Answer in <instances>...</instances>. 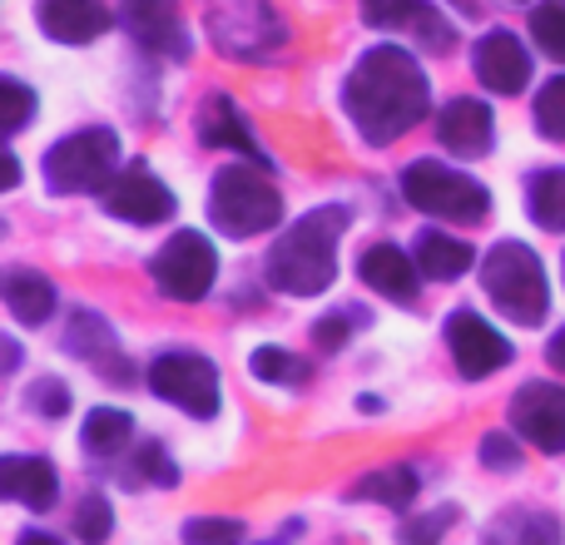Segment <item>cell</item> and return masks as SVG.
Segmentation results:
<instances>
[{"mask_svg": "<svg viewBox=\"0 0 565 545\" xmlns=\"http://www.w3.org/2000/svg\"><path fill=\"white\" fill-rule=\"evenodd\" d=\"M342 109L358 125V135L382 149L427 119L431 109L427 75L402 45H372L348 75V85H342Z\"/></svg>", "mask_w": 565, "mask_h": 545, "instance_id": "obj_1", "label": "cell"}, {"mask_svg": "<svg viewBox=\"0 0 565 545\" xmlns=\"http://www.w3.org/2000/svg\"><path fill=\"white\" fill-rule=\"evenodd\" d=\"M348 228V209L322 204L302 214L278 244L268 248V282L288 298H318L338 278V238Z\"/></svg>", "mask_w": 565, "mask_h": 545, "instance_id": "obj_2", "label": "cell"}, {"mask_svg": "<svg viewBox=\"0 0 565 545\" xmlns=\"http://www.w3.org/2000/svg\"><path fill=\"white\" fill-rule=\"evenodd\" d=\"M481 288L497 302L501 318L521 322V328L546 322V308H551L546 268H541V258L531 254L526 244H516V238H501V244L481 258Z\"/></svg>", "mask_w": 565, "mask_h": 545, "instance_id": "obj_3", "label": "cell"}, {"mask_svg": "<svg viewBox=\"0 0 565 545\" xmlns=\"http://www.w3.org/2000/svg\"><path fill=\"white\" fill-rule=\"evenodd\" d=\"M209 218L228 238H254L278 228L282 199L258 164H224L209 184Z\"/></svg>", "mask_w": 565, "mask_h": 545, "instance_id": "obj_4", "label": "cell"}, {"mask_svg": "<svg viewBox=\"0 0 565 545\" xmlns=\"http://www.w3.org/2000/svg\"><path fill=\"white\" fill-rule=\"evenodd\" d=\"M50 194H95L119 174V135L115 129H75L40 159Z\"/></svg>", "mask_w": 565, "mask_h": 545, "instance_id": "obj_5", "label": "cell"}, {"mask_svg": "<svg viewBox=\"0 0 565 545\" xmlns=\"http://www.w3.org/2000/svg\"><path fill=\"white\" fill-rule=\"evenodd\" d=\"M402 194H407L412 209L451 218V224H481V218L491 214V189L477 184L471 174H461V169L437 164V159H417V164H407V174H402Z\"/></svg>", "mask_w": 565, "mask_h": 545, "instance_id": "obj_6", "label": "cell"}, {"mask_svg": "<svg viewBox=\"0 0 565 545\" xmlns=\"http://www.w3.org/2000/svg\"><path fill=\"white\" fill-rule=\"evenodd\" d=\"M209 40L224 50L228 60H274L288 40V25L278 20V10L268 0H224V6L209 10Z\"/></svg>", "mask_w": 565, "mask_h": 545, "instance_id": "obj_7", "label": "cell"}, {"mask_svg": "<svg viewBox=\"0 0 565 545\" xmlns=\"http://www.w3.org/2000/svg\"><path fill=\"white\" fill-rule=\"evenodd\" d=\"M149 278H154V288L164 292V298L199 302V298H209V288H214V278H218V254L199 228H179V234L149 258Z\"/></svg>", "mask_w": 565, "mask_h": 545, "instance_id": "obj_8", "label": "cell"}, {"mask_svg": "<svg viewBox=\"0 0 565 545\" xmlns=\"http://www.w3.org/2000/svg\"><path fill=\"white\" fill-rule=\"evenodd\" d=\"M149 387L164 402H174L189 417H214L218 412V372L199 352H164L149 367Z\"/></svg>", "mask_w": 565, "mask_h": 545, "instance_id": "obj_9", "label": "cell"}, {"mask_svg": "<svg viewBox=\"0 0 565 545\" xmlns=\"http://www.w3.org/2000/svg\"><path fill=\"white\" fill-rule=\"evenodd\" d=\"M447 348L457 357V372L461 377H497L501 367L511 362V342L481 318L477 308H457L447 318Z\"/></svg>", "mask_w": 565, "mask_h": 545, "instance_id": "obj_10", "label": "cell"}, {"mask_svg": "<svg viewBox=\"0 0 565 545\" xmlns=\"http://www.w3.org/2000/svg\"><path fill=\"white\" fill-rule=\"evenodd\" d=\"M511 427H516V437L536 441L541 451L561 457L565 451V387H556V382H526L511 397Z\"/></svg>", "mask_w": 565, "mask_h": 545, "instance_id": "obj_11", "label": "cell"}, {"mask_svg": "<svg viewBox=\"0 0 565 545\" xmlns=\"http://www.w3.org/2000/svg\"><path fill=\"white\" fill-rule=\"evenodd\" d=\"M105 209L115 218H125V224H164V218H174V189L159 184L149 169H129V174H119L115 184L105 189Z\"/></svg>", "mask_w": 565, "mask_h": 545, "instance_id": "obj_12", "label": "cell"}, {"mask_svg": "<svg viewBox=\"0 0 565 545\" xmlns=\"http://www.w3.org/2000/svg\"><path fill=\"white\" fill-rule=\"evenodd\" d=\"M477 79L497 95H521L531 85V55L511 30H487L477 40Z\"/></svg>", "mask_w": 565, "mask_h": 545, "instance_id": "obj_13", "label": "cell"}, {"mask_svg": "<svg viewBox=\"0 0 565 545\" xmlns=\"http://www.w3.org/2000/svg\"><path fill=\"white\" fill-rule=\"evenodd\" d=\"M35 20L60 45H85L115 25V10H109V0H40Z\"/></svg>", "mask_w": 565, "mask_h": 545, "instance_id": "obj_14", "label": "cell"}, {"mask_svg": "<svg viewBox=\"0 0 565 545\" xmlns=\"http://www.w3.org/2000/svg\"><path fill=\"white\" fill-rule=\"evenodd\" d=\"M65 348L75 352L79 362H89L105 382H129L135 377V372L125 367V352H119L115 332H109V322L99 318V312H79L75 308V318H70V328H65Z\"/></svg>", "mask_w": 565, "mask_h": 545, "instance_id": "obj_15", "label": "cell"}, {"mask_svg": "<svg viewBox=\"0 0 565 545\" xmlns=\"http://www.w3.org/2000/svg\"><path fill=\"white\" fill-rule=\"evenodd\" d=\"M119 15H125L129 35L145 50H164V55H174V60L189 55V30H184V20L174 15L169 0H125Z\"/></svg>", "mask_w": 565, "mask_h": 545, "instance_id": "obj_16", "label": "cell"}, {"mask_svg": "<svg viewBox=\"0 0 565 545\" xmlns=\"http://www.w3.org/2000/svg\"><path fill=\"white\" fill-rule=\"evenodd\" d=\"M437 139L461 159L487 154L491 139H497V119L481 99H451V105L437 109Z\"/></svg>", "mask_w": 565, "mask_h": 545, "instance_id": "obj_17", "label": "cell"}, {"mask_svg": "<svg viewBox=\"0 0 565 545\" xmlns=\"http://www.w3.org/2000/svg\"><path fill=\"white\" fill-rule=\"evenodd\" d=\"M0 491L25 511H50L60 496V471L45 457H6L0 461Z\"/></svg>", "mask_w": 565, "mask_h": 545, "instance_id": "obj_18", "label": "cell"}, {"mask_svg": "<svg viewBox=\"0 0 565 545\" xmlns=\"http://www.w3.org/2000/svg\"><path fill=\"white\" fill-rule=\"evenodd\" d=\"M358 272H362V282H367L372 292H382V298H392V302L417 298V272L422 268L412 264L397 244H372L367 254L358 258Z\"/></svg>", "mask_w": 565, "mask_h": 545, "instance_id": "obj_19", "label": "cell"}, {"mask_svg": "<svg viewBox=\"0 0 565 545\" xmlns=\"http://www.w3.org/2000/svg\"><path fill=\"white\" fill-rule=\"evenodd\" d=\"M362 15L367 25H412L422 40H431V50L451 45V30L427 0H362Z\"/></svg>", "mask_w": 565, "mask_h": 545, "instance_id": "obj_20", "label": "cell"}, {"mask_svg": "<svg viewBox=\"0 0 565 545\" xmlns=\"http://www.w3.org/2000/svg\"><path fill=\"white\" fill-rule=\"evenodd\" d=\"M0 292H6V308L15 312V322H25V328H40L55 312V282L40 268H10Z\"/></svg>", "mask_w": 565, "mask_h": 545, "instance_id": "obj_21", "label": "cell"}, {"mask_svg": "<svg viewBox=\"0 0 565 545\" xmlns=\"http://www.w3.org/2000/svg\"><path fill=\"white\" fill-rule=\"evenodd\" d=\"M471 264H477V248L461 244V238L437 234V228H422L417 234V268L427 272V278H437V282L461 278Z\"/></svg>", "mask_w": 565, "mask_h": 545, "instance_id": "obj_22", "label": "cell"}, {"mask_svg": "<svg viewBox=\"0 0 565 545\" xmlns=\"http://www.w3.org/2000/svg\"><path fill=\"white\" fill-rule=\"evenodd\" d=\"M199 139L214 149H238V154H248L254 164H264V154H258L254 145H248V129H244V115L234 109V99H209L204 115H199Z\"/></svg>", "mask_w": 565, "mask_h": 545, "instance_id": "obj_23", "label": "cell"}, {"mask_svg": "<svg viewBox=\"0 0 565 545\" xmlns=\"http://www.w3.org/2000/svg\"><path fill=\"white\" fill-rule=\"evenodd\" d=\"M417 491H422V481L412 467H382V471H367V477L352 487V501H377V506H387V511H402L417 501Z\"/></svg>", "mask_w": 565, "mask_h": 545, "instance_id": "obj_24", "label": "cell"}, {"mask_svg": "<svg viewBox=\"0 0 565 545\" xmlns=\"http://www.w3.org/2000/svg\"><path fill=\"white\" fill-rule=\"evenodd\" d=\"M129 437H135V421H129V412L119 407H95L85 417V431H79V441H85L89 457H119V451L129 447Z\"/></svg>", "mask_w": 565, "mask_h": 545, "instance_id": "obj_25", "label": "cell"}, {"mask_svg": "<svg viewBox=\"0 0 565 545\" xmlns=\"http://www.w3.org/2000/svg\"><path fill=\"white\" fill-rule=\"evenodd\" d=\"M526 214L541 228L561 234L565 228V169H536L526 179Z\"/></svg>", "mask_w": 565, "mask_h": 545, "instance_id": "obj_26", "label": "cell"}, {"mask_svg": "<svg viewBox=\"0 0 565 545\" xmlns=\"http://www.w3.org/2000/svg\"><path fill=\"white\" fill-rule=\"evenodd\" d=\"M491 545H561V521L546 511H516V516H501Z\"/></svg>", "mask_w": 565, "mask_h": 545, "instance_id": "obj_27", "label": "cell"}, {"mask_svg": "<svg viewBox=\"0 0 565 545\" xmlns=\"http://www.w3.org/2000/svg\"><path fill=\"white\" fill-rule=\"evenodd\" d=\"M248 372H254L258 382H274V387H302L312 367L302 357H292L288 348H254V357H248Z\"/></svg>", "mask_w": 565, "mask_h": 545, "instance_id": "obj_28", "label": "cell"}, {"mask_svg": "<svg viewBox=\"0 0 565 545\" xmlns=\"http://www.w3.org/2000/svg\"><path fill=\"white\" fill-rule=\"evenodd\" d=\"M70 526H75L79 545H105L109 531H115V511H109L105 496H79L75 521H70Z\"/></svg>", "mask_w": 565, "mask_h": 545, "instance_id": "obj_29", "label": "cell"}, {"mask_svg": "<svg viewBox=\"0 0 565 545\" xmlns=\"http://www.w3.org/2000/svg\"><path fill=\"white\" fill-rule=\"evenodd\" d=\"M184 545H244V521L194 516V521H184Z\"/></svg>", "mask_w": 565, "mask_h": 545, "instance_id": "obj_30", "label": "cell"}, {"mask_svg": "<svg viewBox=\"0 0 565 545\" xmlns=\"http://www.w3.org/2000/svg\"><path fill=\"white\" fill-rule=\"evenodd\" d=\"M531 40L546 50L551 60H565V6H536L531 10Z\"/></svg>", "mask_w": 565, "mask_h": 545, "instance_id": "obj_31", "label": "cell"}, {"mask_svg": "<svg viewBox=\"0 0 565 545\" xmlns=\"http://www.w3.org/2000/svg\"><path fill=\"white\" fill-rule=\"evenodd\" d=\"M536 125H541V135H546V139H561V145H565V75H556V79H546V85H541Z\"/></svg>", "mask_w": 565, "mask_h": 545, "instance_id": "obj_32", "label": "cell"}, {"mask_svg": "<svg viewBox=\"0 0 565 545\" xmlns=\"http://www.w3.org/2000/svg\"><path fill=\"white\" fill-rule=\"evenodd\" d=\"M451 521H457V506L427 511V516H417V521H402L397 541H402V545H441V536L451 531Z\"/></svg>", "mask_w": 565, "mask_h": 545, "instance_id": "obj_33", "label": "cell"}, {"mask_svg": "<svg viewBox=\"0 0 565 545\" xmlns=\"http://www.w3.org/2000/svg\"><path fill=\"white\" fill-rule=\"evenodd\" d=\"M135 477L149 481V487H179V467L169 461V451L159 447V441H145V447L135 451Z\"/></svg>", "mask_w": 565, "mask_h": 545, "instance_id": "obj_34", "label": "cell"}, {"mask_svg": "<svg viewBox=\"0 0 565 545\" xmlns=\"http://www.w3.org/2000/svg\"><path fill=\"white\" fill-rule=\"evenodd\" d=\"M0 99H6V135H20V129L30 125V115H35V95H30V85H20V79H0Z\"/></svg>", "mask_w": 565, "mask_h": 545, "instance_id": "obj_35", "label": "cell"}, {"mask_svg": "<svg viewBox=\"0 0 565 545\" xmlns=\"http://www.w3.org/2000/svg\"><path fill=\"white\" fill-rule=\"evenodd\" d=\"M352 318L367 322V312H328V318L312 322V342H318V352H338L352 332Z\"/></svg>", "mask_w": 565, "mask_h": 545, "instance_id": "obj_36", "label": "cell"}, {"mask_svg": "<svg viewBox=\"0 0 565 545\" xmlns=\"http://www.w3.org/2000/svg\"><path fill=\"white\" fill-rule=\"evenodd\" d=\"M481 461H487L491 471H516L521 467L516 437H507V431H491V437H481Z\"/></svg>", "mask_w": 565, "mask_h": 545, "instance_id": "obj_37", "label": "cell"}, {"mask_svg": "<svg viewBox=\"0 0 565 545\" xmlns=\"http://www.w3.org/2000/svg\"><path fill=\"white\" fill-rule=\"evenodd\" d=\"M30 407L45 412V417H65L70 412V387L60 377H40L35 387H30Z\"/></svg>", "mask_w": 565, "mask_h": 545, "instance_id": "obj_38", "label": "cell"}, {"mask_svg": "<svg viewBox=\"0 0 565 545\" xmlns=\"http://www.w3.org/2000/svg\"><path fill=\"white\" fill-rule=\"evenodd\" d=\"M546 357H551V362H556V367L565 372V328L556 332V338H551V348H546Z\"/></svg>", "mask_w": 565, "mask_h": 545, "instance_id": "obj_39", "label": "cell"}, {"mask_svg": "<svg viewBox=\"0 0 565 545\" xmlns=\"http://www.w3.org/2000/svg\"><path fill=\"white\" fill-rule=\"evenodd\" d=\"M15 545H60L55 536H50V531H20V541Z\"/></svg>", "mask_w": 565, "mask_h": 545, "instance_id": "obj_40", "label": "cell"}, {"mask_svg": "<svg viewBox=\"0 0 565 545\" xmlns=\"http://www.w3.org/2000/svg\"><path fill=\"white\" fill-rule=\"evenodd\" d=\"M0 352H6V372H15L20 367V342L6 338V342H0Z\"/></svg>", "mask_w": 565, "mask_h": 545, "instance_id": "obj_41", "label": "cell"}, {"mask_svg": "<svg viewBox=\"0 0 565 545\" xmlns=\"http://www.w3.org/2000/svg\"><path fill=\"white\" fill-rule=\"evenodd\" d=\"M15 184H20V159L6 154V189H15Z\"/></svg>", "mask_w": 565, "mask_h": 545, "instance_id": "obj_42", "label": "cell"}]
</instances>
